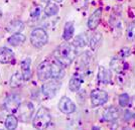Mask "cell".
I'll list each match as a JSON object with an SVG mask.
<instances>
[{
    "mask_svg": "<svg viewBox=\"0 0 135 130\" xmlns=\"http://www.w3.org/2000/svg\"><path fill=\"white\" fill-rule=\"evenodd\" d=\"M76 47L69 42H62L54 51V57L62 67H69L76 59Z\"/></svg>",
    "mask_w": 135,
    "mask_h": 130,
    "instance_id": "obj_1",
    "label": "cell"
},
{
    "mask_svg": "<svg viewBox=\"0 0 135 130\" xmlns=\"http://www.w3.org/2000/svg\"><path fill=\"white\" fill-rule=\"evenodd\" d=\"M51 121V112L47 108L40 107L32 120V126L36 129H45Z\"/></svg>",
    "mask_w": 135,
    "mask_h": 130,
    "instance_id": "obj_2",
    "label": "cell"
},
{
    "mask_svg": "<svg viewBox=\"0 0 135 130\" xmlns=\"http://www.w3.org/2000/svg\"><path fill=\"white\" fill-rule=\"evenodd\" d=\"M49 41V35L44 28H35L30 33V42L36 49L45 46Z\"/></svg>",
    "mask_w": 135,
    "mask_h": 130,
    "instance_id": "obj_3",
    "label": "cell"
},
{
    "mask_svg": "<svg viewBox=\"0 0 135 130\" xmlns=\"http://www.w3.org/2000/svg\"><path fill=\"white\" fill-rule=\"evenodd\" d=\"M61 86H62V82L60 81V79L51 78V81H46L44 83V85L41 87L42 94L47 98H54L59 92Z\"/></svg>",
    "mask_w": 135,
    "mask_h": 130,
    "instance_id": "obj_4",
    "label": "cell"
},
{
    "mask_svg": "<svg viewBox=\"0 0 135 130\" xmlns=\"http://www.w3.org/2000/svg\"><path fill=\"white\" fill-rule=\"evenodd\" d=\"M52 67H54V61L46 60L41 62L37 68V77L40 81L45 82L47 80L51 79L52 77Z\"/></svg>",
    "mask_w": 135,
    "mask_h": 130,
    "instance_id": "obj_5",
    "label": "cell"
},
{
    "mask_svg": "<svg viewBox=\"0 0 135 130\" xmlns=\"http://www.w3.org/2000/svg\"><path fill=\"white\" fill-rule=\"evenodd\" d=\"M34 113V107L32 103L30 102H24L23 104H20L19 108L17 109L18 114V120L23 123L29 122Z\"/></svg>",
    "mask_w": 135,
    "mask_h": 130,
    "instance_id": "obj_6",
    "label": "cell"
},
{
    "mask_svg": "<svg viewBox=\"0 0 135 130\" xmlns=\"http://www.w3.org/2000/svg\"><path fill=\"white\" fill-rule=\"evenodd\" d=\"M90 99L91 104L93 107H99V106L104 105L105 103H107L109 100V95L106 91L96 89V90L92 91Z\"/></svg>",
    "mask_w": 135,
    "mask_h": 130,
    "instance_id": "obj_7",
    "label": "cell"
},
{
    "mask_svg": "<svg viewBox=\"0 0 135 130\" xmlns=\"http://www.w3.org/2000/svg\"><path fill=\"white\" fill-rule=\"evenodd\" d=\"M3 106L6 111H8L10 113H14L20 106V98L16 94H11V95L6 97Z\"/></svg>",
    "mask_w": 135,
    "mask_h": 130,
    "instance_id": "obj_8",
    "label": "cell"
},
{
    "mask_svg": "<svg viewBox=\"0 0 135 130\" xmlns=\"http://www.w3.org/2000/svg\"><path fill=\"white\" fill-rule=\"evenodd\" d=\"M59 109L64 114H72L76 111V105L70 98L68 97H62L59 102Z\"/></svg>",
    "mask_w": 135,
    "mask_h": 130,
    "instance_id": "obj_9",
    "label": "cell"
},
{
    "mask_svg": "<svg viewBox=\"0 0 135 130\" xmlns=\"http://www.w3.org/2000/svg\"><path fill=\"white\" fill-rule=\"evenodd\" d=\"M102 16V8H97L96 10L93 11V13L90 15L89 19H88V27L91 30H95L98 25L100 24Z\"/></svg>",
    "mask_w": 135,
    "mask_h": 130,
    "instance_id": "obj_10",
    "label": "cell"
},
{
    "mask_svg": "<svg viewBox=\"0 0 135 130\" xmlns=\"http://www.w3.org/2000/svg\"><path fill=\"white\" fill-rule=\"evenodd\" d=\"M91 61H92V56L89 51H85L84 54L80 55V57L77 59V68L81 71H85L90 67Z\"/></svg>",
    "mask_w": 135,
    "mask_h": 130,
    "instance_id": "obj_11",
    "label": "cell"
},
{
    "mask_svg": "<svg viewBox=\"0 0 135 130\" xmlns=\"http://www.w3.org/2000/svg\"><path fill=\"white\" fill-rule=\"evenodd\" d=\"M119 116H120V112H119L118 109L116 107L111 106V107L107 108L104 111V113L102 115V121H104V122H113V121L117 120L119 118Z\"/></svg>",
    "mask_w": 135,
    "mask_h": 130,
    "instance_id": "obj_12",
    "label": "cell"
},
{
    "mask_svg": "<svg viewBox=\"0 0 135 130\" xmlns=\"http://www.w3.org/2000/svg\"><path fill=\"white\" fill-rule=\"evenodd\" d=\"M84 83V77L81 73H75L73 75V77L70 80L69 83V88L72 92H77L80 90L82 84Z\"/></svg>",
    "mask_w": 135,
    "mask_h": 130,
    "instance_id": "obj_13",
    "label": "cell"
},
{
    "mask_svg": "<svg viewBox=\"0 0 135 130\" xmlns=\"http://www.w3.org/2000/svg\"><path fill=\"white\" fill-rule=\"evenodd\" d=\"M97 78H98L99 83L106 85V84H109V83L111 82L112 74H111V72H110L108 69L105 68V67H99Z\"/></svg>",
    "mask_w": 135,
    "mask_h": 130,
    "instance_id": "obj_14",
    "label": "cell"
},
{
    "mask_svg": "<svg viewBox=\"0 0 135 130\" xmlns=\"http://www.w3.org/2000/svg\"><path fill=\"white\" fill-rule=\"evenodd\" d=\"M14 62V54L10 49L2 47L0 50V62L2 64H11Z\"/></svg>",
    "mask_w": 135,
    "mask_h": 130,
    "instance_id": "obj_15",
    "label": "cell"
},
{
    "mask_svg": "<svg viewBox=\"0 0 135 130\" xmlns=\"http://www.w3.org/2000/svg\"><path fill=\"white\" fill-rule=\"evenodd\" d=\"M21 74L24 81H28L31 78V60L29 57L24 59L21 62Z\"/></svg>",
    "mask_w": 135,
    "mask_h": 130,
    "instance_id": "obj_16",
    "label": "cell"
},
{
    "mask_svg": "<svg viewBox=\"0 0 135 130\" xmlns=\"http://www.w3.org/2000/svg\"><path fill=\"white\" fill-rule=\"evenodd\" d=\"M23 28H24V23L21 20H13L8 24L7 31L11 34L19 33Z\"/></svg>",
    "mask_w": 135,
    "mask_h": 130,
    "instance_id": "obj_17",
    "label": "cell"
},
{
    "mask_svg": "<svg viewBox=\"0 0 135 130\" xmlns=\"http://www.w3.org/2000/svg\"><path fill=\"white\" fill-rule=\"evenodd\" d=\"M23 81H24V79H23L22 74L19 73V72H16V73H14L11 76L9 85H10V87H12V88H18L19 86L22 85Z\"/></svg>",
    "mask_w": 135,
    "mask_h": 130,
    "instance_id": "obj_18",
    "label": "cell"
},
{
    "mask_svg": "<svg viewBox=\"0 0 135 130\" xmlns=\"http://www.w3.org/2000/svg\"><path fill=\"white\" fill-rule=\"evenodd\" d=\"M74 32H75V27H74V23L69 21V22L66 23L65 25V28H64V32H62V38L68 41L70 40L74 35Z\"/></svg>",
    "mask_w": 135,
    "mask_h": 130,
    "instance_id": "obj_19",
    "label": "cell"
},
{
    "mask_svg": "<svg viewBox=\"0 0 135 130\" xmlns=\"http://www.w3.org/2000/svg\"><path fill=\"white\" fill-rule=\"evenodd\" d=\"M25 41V36L22 33H14L8 38V42L13 46H17V45H22Z\"/></svg>",
    "mask_w": 135,
    "mask_h": 130,
    "instance_id": "obj_20",
    "label": "cell"
},
{
    "mask_svg": "<svg viewBox=\"0 0 135 130\" xmlns=\"http://www.w3.org/2000/svg\"><path fill=\"white\" fill-rule=\"evenodd\" d=\"M88 44V37L85 33H81L78 34L76 36V38L74 40L73 45L77 49H82V47H85Z\"/></svg>",
    "mask_w": 135,
    "mask_h": 130,
    "instance_id": "obj_21",
    "label": "cell"
},
{
    "mask_svg": "<svg viewBox=\"0 0 135 130\" xmlns=\"http://www.w3.org/2000/svg\"><path fill=\"white\" fill-rule=\"evenodd\" d=\"M101 40H102L101 33H99V32H94L93 35L91 36L90 41H89V45H90L91 50H92V51L97 50L98 46L101 44Z\"/></svg>",
    "mask_w": 135,
    "mask_h": 130,
    "instance_id": "obj_22",
    "label": "cell"
},
{
    "mask_svg": "<svg viewBox=\"0 0 135 130\" xmlns=\"http://www.w3.org/2000/svg\"><path fill=\"white\" fill-rule=\"evenodd\" d=\"M124 64L122 62V60L120 57H114L111 60V62H110V67L112 69L114 72H117V73H120L122 72V70L124 69Z\"/></svg>",
    "mask_w": 135,
    "mask_h": 130,
    "instance_id": "obj_23",
    "label": "cell"
},
{
    "mask_svg": "<svg viewBox=\"0 0 135 130\" xmlns=\"http://www.w3.org/2000/svg\"><path fill=\"white\" fill-rule=\"evenodd\" d=\"M44 12L46 16H54L56 15V13L59 12V6L56 5V3H52V2H49L46 5H45Z\"/></svg>",
    "mask_w": 135,
    "mask_h": 130,
    "instance_id": "obj_24",
    "label": "cell"
},
{
    "mask_svg": "<svg viewBox=\"0 0 135 130\" xmlns=\"http://www.w3.org/2000/svg\"><path fill=\"white\" fill-rule=\"evenodd\" d=\"M18 125V118H16L14 115H8L5 120V127L7 129H16Z\"/></svg>",
    "mask_w": 135,
    "mask_h": 130,
    "instance_id": "obj_25",
    "label": "cell"
},
{
    "mask_svg": "<svg viewBox=\"0 0 135 130\" xmlns=\"http://www.w3.org/2000/svg\"><path fill=\"white\" fill-rule=\"evenodd\" d=\"M126 37L129 41L135 40V20L129 23L127 30H126Z\"/></svg>",
    "mask_w": 135,
    "mask_h": 130,
    "instance_id": "obj_26",
    "label": "cell"
},
{
    "mask_svg": "<svg viewBox=\"0 0 135 130\" xmlns=\"http://www.w3.org/2000/svg\"><path fill=\"white\" fill-rule=\"evenodd\" d=\"M130 100H131V98H130L129 95L127 93H123V94H121L119 96V99H118L119 105L121 107H126V106H128L130 104Z\"/></svg>",
    "mask_w": 135,
    "mask_h": 130,
    "instance_id": "obj_27",
    "label": "cell"
},
{
    "mask_svg": "<svg viewBox=\"0 0 135 130\" xmlns=\"http://www.w3.org/2000/svg\"><path fill=\"white\" fill-rule=\"evenodd\" d=\"M40 14H41V7H40V6H34L33 8L30 10V16L33 19L38 18L40 16Z\"/></svg>",
    "mask_w": 135,
    "mask_h": 130,
    "instance_id": "obj_28",
    "label": "cell"
},
{
    "mask_svg": "<svg viewBox=\"0 0 135 130\" xmlns=\"http://www.w3.org/2000/svg\"><path fill=\"white\" fill-rule=\"evenodd\" d=\"M74 5L77 9H85L87 6V0H75Z\"/></svg>",
    "mask_w": 135,
    "mask_h": 130,
    "instance_id": "obj_29",
    "label": "cell"
},
{
    "mask_svg": "<svg viewBox=\"0 0 135 130\" xmlns=\"http://www.w3.org/2000/svg\"><path fill=\"white\" fill-rule=\"evenodd\" d=\"M130 49L129 47H123L122 49V51H121V55H122V57H128L130 55Z\"/></svg>",
    "mask_w": 135,
    "mask_h": 130,
    "instance_id": "obj_30",
    "label": "cell"
},
{
    "mask_svg": "<svg viewBox=\"0 0 135 130\" xmlns=\"http://www.w3.org/2000/svg\"><path fill=\"white\" fill-rule=\"evenodd\" d=\"M130 104H131V106H132V107L135 109V96L133 97L131 100H130Z\"/></svg>",
    "mask_w": 135,
    "mask_h": 130,
    "instance_id": "obj_31",
    "label": "cell"
},
{
    "mask_svg": "<svg viewBox=\"0 0 135 130\" xmlns=\"http://www.w3.org/2000/svg\"><path fill=\"white\" fill-rule=\"evenodd\" d=\"M55 1H56V2H57V3H61V2H62L64 0H55Z\"/></svg>",
    "mask_w": 135,
    "mask_h": 130,
    "instance_id": "obj_32",
    "label": "cell"
}]
</instances>
